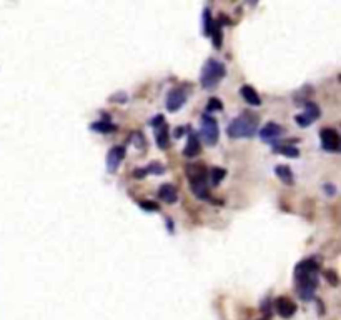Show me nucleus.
I'll list each match as a JSON object with an SVG mask.
<instances>
[{
	"instance_id": "f257e3e1",
	"label": "nucleus",
	"mask_w": 341,
	"mask_h": 320,
	"mask_svg": "<svg viewBox=\"0 0 341 320\" xmlns=\"http://www.w3.org/2000/svg\"><path fill=\"white\" fill-rule=\"evenodd\" d=\"M296 292L301 300H311L315 297V289L318 287V264L313 258L303 260L295 269Z\"/></svg>"
},
{
	"instance_id": "f03ea898",
	"label": "nucleus",
	"mask_w": 341,
	"mask_h": 320,
	"mask_svg": "<svg viewBox=\"0 0 341 320\" xmlns=\"http://www.w3.org/2000/svg\"><path fill=\"white\" fill-rule=\"evenodd\" d=\"M186 173H188L190 185H192V192L200 198H208V170H206L200 164H192L186 167Z\"/></svg>"
},
{
	"instance_id": "7ed1b4c3",
	"label": "nucleus",
	"mask_w": 341,
	"mask_h": 320,
	"mask_svg": "<svg viewBox=\"0 0 341 320\" xmlns=\"http://www.w3.org/2000/svg\"><path fill=\"white\" fill-rule=\"evenodd\" d=\"M258 122L257 117L250 115V113H243L238 119H235L233 122L228 125V135L231 139H243V137H251L257 132Z\"/></svg>"
},
{
	"instance_id": "20e7f679",
	"label": "nucleus",
	"mask_w": 341,
	"mask_h": 320,
	"mask_svg": "<svg viewBox=\"0 0 341 320\" xmlns=\"http://www.w3.org/2000/svg\"><path fill=\"white\" fill-rule=\"evenodd\" d=\"M226 70H225V65L221 62L215 59H208L205 62V65L201 68V85L203 88H213L215 85H218V82L225 77Z\"/></svg>"
},
{
	"instance_id": "39448f33",
	"label": "nucleus",
	"mask_w": 341,
	"mask_h": 320,
	"mask_svg": "<svg viewBox=\"0 0 341 320\" xmlns=\"http://www.w3.org/2000/svg\"><path fill=\"white\" fill-rule=\"evenodd\" d=\"M200 135L205 140L206 145H215L220 137V130H218V124L213 117L203 115L201 117V127H200Z\"/></svg>"
},
{
	"instance_id": "423d86ee",
	"label": "nucleus",
	"mask_w": 341,
	"mask_h": 320,
	"mask_svg": "<svg viewBox=\"0 0 341 320\" xmlns=\"http://www.w3.org/2000/svg\"><path fill=\"white\" fill-rule=\"evenodd\" d=\"M321 137V145L328 152H338L340 150V133L335 128H323L320 132Z\"/></svg>"
},
{
	"instance_id": "0eeeda50",
	"label": "nucleus",
	"mask_w": 341,
	"mask_h": 320,
	"mask_svg": "<svg viewBox=\"0 0 341 320\" xmlns=\"http://www.w3.org/2000/svg\"><path fill=\"white\" fill-rule=\"evenodd\" d=\"M185 102H186V94H185L183 88H180V87L172 88V90L166 94L165 104H166V108H168L170 112H177Z\"/></svg>"
},
{
	"instance_id": "6e6552de",
	"label": "nucleus",
	"mask_w": 341,
	"mask_h": 320,
	"mask_svg": "<svg viewBox=\"0 0 341 320\" xmlns=\"http://www.w3.org/2000/svg\"><path fill=\"white\" fill-rule=\"evenodd\" d=\"M320 117V107L316 104H306L301 115H296V124L300 127H308Z\"/></svg>"
},
{
	"instance_id": "1a4fd4ad",
	"label": "nucleus",
	"mask_w": 341,
	"mask_h": 320,
	"mask_svg": "<svg viewBox=\"0 0 341 320\" xmlns=\"http://www.w3.org/2000/svg\"><path fill=\"white\" fill-rule=\"evenodd\" d=\"M125 159V149L121 145H117L113 147L110 152L107 153V169L108 172H115L117 169L120 167L121 160Z\"/></svg>"
},
{
	"instance_id": "9d476101",
	"label": "nucleus",
	"mask_w": 341,
	"mask_h": 320,
	"mask_svg": "<svg viewBox=\"0 0 341 320\" xmlns=\"http://www.w3.org/2000/svg\"><path fill=\"white\" fill-rule=\"evenodd\" d=\"M275 309H277L280 317L290 319L295 315L296 305H295V302L290 300L288 297H280V299H277V302H275Z\"/></svg>"
},
{
	"instance_id": "9b49d317",
	"label": "nucleus",
	"mask_w": 341,
	"mask_h": 320,
	"mask_svg": "<svg viewBox=\"0 0 341 320\" xmlns=\"http://www.w3.org/2000/svg\"><path fill=\"white\" fill-rule=\"evenodd\" d=\"M281 127H280L278 124H275V122H270V124H266L265 127L260 130V137H261L263 140H266V142H270V140H275V139H278L280 135H281Z\"/></svg>"
},
{
	"instance_id": "f8f14e48",
	"label": "nucleus",
	"mask_w": 341,
	"mask_h": 320,
	"mask_svg": "<svg viewBox=\"0 0 341 320\" xmlns=\"http://www.w3.org/2000/svg\"><path fill=\"white\" fill-rule=\"evenodd\" d=\"M158 198L160 200L166 202V204H175L177 198H178V193H177V189L170 184H163L158 190Z\"/></svg>"
},
{
	"instance_id": "ddd939ff",
	"label": "nucleus",
	"mask_w": 341,
	"mask_h": 320,
	"mask_svg": "<svg viewBox=\"0 0 341 320\" xmlns=\"http://www.w3.org/2000/svg\"><path fill=\"white\" fill-rule=\"evenodd\" d=\"M240 94H241V97L245 99V102L248 105L258 107V105L261 104V99H260V95L257 94V90H255L253 87H250V85H243Z\"/></svg>"
},
{
	"instance_id": "4468645a",
	"label": "nucleus",
	"mask_w": 341,
	"mask_h": 320,
	"mask_svg": "<svg viewBox=\"0 0 341 320\" xmlns=\"http://www.w3.org/2000/svg\"><path fill=\"white\" fill-rule=\"evenodd\" d=\"M183 153L186 157H195V155H198V153H200V140H198V137L195 135L193 132L190 133Z\"/></svg>"
},
{
	"instance_id": "2eb2a0df",
	"label": "nucleus",
	"mask_w": 341,
	"mask_h": 320,
	"mask_svg": "<svg viewBox=\"0 0 341 320\" xmlns=\"http://www.w3.org/2000/svg\"><path fill=\"white\" fill-rule=\"evenodd\" d=\"M275 172H277V175L281 179L283 184H286V185L293 184V172H291V169L288 167V165H278V167L275 169Z\"/></svg>"
},
{
	"instance_id": "dca6fc26",
	"label": "nucleus",
	"mask_w": 341,
	"mask_h": 320,
	"mask_svg": "<svg viewBox=\"0 0 341 320\" xmlns=\"http://www.w3.org/2000/svg\"><path fill=\"white\" fill-rule=\"evenodd\" d=\"M157 130V144L160 149H166L168 147V128L163 125H160V127L155 128Z\"/></svg>"
},
{
	"instance_id": "f3484780",
	"label": "nucleus",
	"mask_w": 341,
	"mask_h": 320,
	"mask_svg": "<svg viewBox=\"0 0 341 320\" xmlns=\"http://www.w3.org/2000/svg\"><path fill=\"white\" fill-rule=\"evenodd\" d=\"M92 128L100 133H110V132H115L117 130V125L110 124L108 120H99V122L92 124Z\"/></svg>"
},
{
	"instance_id": "a211bd4d",
	"label": "nucleus",
	"mask_w": 341,
	"mask_h": 320,
	"mask_svg": "<svg viewBox=\"0 0 341 320\" xmlns=\"http://www.w3.org/2000/svg\"><path fill=\"white\" fill-rule=\"evenodd\" d=\"M273 152H280L286 157H298L300 155L298 149L293 147V145H277V147H273Z\"/></svg>"
},
{
	"instance_id": "6ab92c4d",
	"label": "nucleus",
	"mask_w": 341,
	"mask_h": 320,
	"mask_svg": "<svg viewBox=\"0 0 341 320\" xmlns=\"http://www.w3.org/2000/svg\"><path fill=\"white\" fill-rule=\"evenodd\" d=\"M225 169H220V167H213L212 170L208 172V177H210V182H212V185H218L220 182L223 180V177H225Z\"/></svg>"
},
{
	"instance_id": "aec40b11",
	"label": "nucleus",
	"mask_w": 341,
	"mask_h": 320,
	"mask_svg": "<svg viewBox=\"0 0 341 320\" xmlns=\"http://www.w3.org/2000/svg\"><path fill=\"white\" fill-rule=\"evenodd\" d=\"M165 172V167L161 164H150L147 169H145V173H157V175H161Z\"/></svg>"
},
{
	"instance_id": "412c9836",
	"label": "nucleus",
	"mask_w": 341,
	"mask_h": 320,
	"mask_svg": "<svg viewBox=\"0 0 341 320\" xmlns=\"http://www.w3.org/2000/svg\"><path fill=\"white\" fill-rule=\"evenodd\" d=\"M206 107H208V110H220V108H223V104L218 99H210Z\"/></svg>"
},
{
	"instance_id": "4be33fe9",
	"label": "nucleus",
	"mask_w": 341,
	"mask_h": 320,
	"mask_svg": "<svg viewBox=\"0 0 341 320\" xmlns=\"http://www.w3.org/2000/svg\"><path fill=\"white\" fill-rule=\"evenodd\" d=\"M152 125L153 127H160V125H163V115H157L155 119H152Z\"/></svg>"
},
{
	"instance_id": "5701e85b",
	"label": "nucleus",
	"mask_w": 341,
	"mask_h": 320,
	"mask_svg": "<svg viewBox=\"0 0 341 320\" xmlns=\"http://www.w3.org/2000/svg\"><path fill=\"white\" fill-rule=\"evenodd\" d=\"M324 275H326V278H328V277L331 278L330 282L333 283V285H336V283H338V277H336V274H333L331 270H328V272H324Z\"/></svg>"
},
{
	"instance_id": "b1692460",
	"label": "nucleus",
	"mask_w": 341,
	"mask_h": 320,
	"mask_svg": "<svg viewBox=\"0 0 341 320\" xmlns=\"http://www.w3.org/2000/svg\"><path fill=\"white\" fill-rule=\"evenodd\" d=\"M140 205L143 209H148V210H158V205L157 204H148V202H140Z\"/></svg>"
},
{
	"instance_id": "393cba45",
	"label": "nucleus",
	"mask_w": 341,
	"mask_h": 320,
	"mask_svg": "<svg viewBox=\"0 0 341 320\" xmlns=\"http://www.w3.org/2000/svg\"><path fill=\"white\" fill-rule=\"evenodd\" d=\"M183 132H185V128H183V127H181V128L178 127L177 130H175V137H180V135H183Z\"/></svg>"
}]
</instances>
